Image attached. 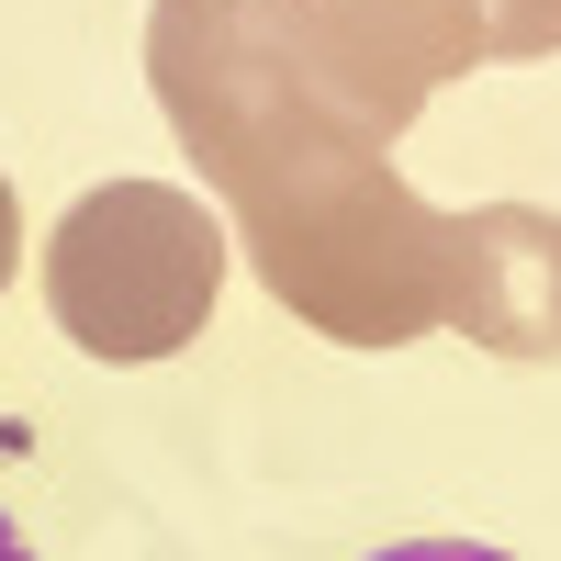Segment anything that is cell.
<instances>
[{
    "label": "cell",
    "instance_id": "cell-1",
    "mask_svg": "<svg viewBox=\"0 0 561 561\" xmlns=\"http://www.w3.org/2000/svg\"><path fill=\"white\" fill-rule=\"evenodd\" d=\"M147 79H158L180 158L214 180L225 214H270L337 169L393 158L314 102L304 45H293V0H158L147 12Z\"/></svg>",
    "mask_w": 561,
    "mask_h": 561
},
{
    "label": "cell",
    "instance_id": "cell-2",
    "mask_svg": "<svg viewBox=\"0 0 561 561\" xmlns=\"http://www.w3.org/2000/svg\"><path fill=\"white\" fill-rule=\"evenodd\" d=\"M237 237H248V270L270 280V304H293L337 348H404L449 325V214L404 192L393 158L337 169L270 214H237Z\"/></svg>",
    "mask_w": 561,
    "mask_h": 561
},
{
    "label": "cell",
    "instance_id": "cell-3",
    "mask_svg": "<svg viewBox=\"0 0 561 561\" xmlns=\"http://www.w3.org/2000/svg\"><path fill=\"white\" fill-rule=\"evenodd\" d=\"M225 293V214L180 180H102L57 214L45 237V314L68 325V348L90 359H169L214 325Z\"/></svg>",
    "mask_w": 561,
    "mask_h": 561
},
{
    "label": "cell",
    "instance_id": "cell-4",
    "mask_svg": "<svg viewBox=\"0 0 561 561\" xmlns=\"http://www.w3.org/2000/svg\"><path fill=\"white\" fill-rule=\"evenodd\" d=\"M293 45H304L314 102L348 135L393 147L449 79H472L483 12L472 0H293Z\"/></svg>",
    "mask_w": 561,
    "mask_h": 561
},
{
    "label": "cell",
    "instance_id": "cell-5",
    "mask_svg": "<svg viewBox=\"0 0 561 561\" xmlns=\"http://www.w3.org/2000/svg\"><path fill=\"white\" fill-rule=\"evenodd\" d=\"M449 325L494 359H561V214H449Z\"/></svg>",
    "mask_w": 561,
    "mask_h": 561
},
{
    "label": "cell",
    "instance_id": "cell-6",
    "mask_svg": "<svg viewBox=\"0 0 561 561\" xmlns=\"http://www.w3.org/2000/svg\"><path fill=\"white\" fill-rule=\"evenodd\" d=\"M483 57H561V0H472Z\"/></svg>",
    "mask_w": 561,
    "mask_h": 561
},
{
    "label": "cell",
    "instance_id": "cell-7",
    "mask_svg": "<svg viewBox=\"0 0 561 561\" xmlns=\"http://www.w3.org/2000/svg\"><path fill=\"white\" fill-rule=\"evenodd\" d=\"M370 561H517V550H483V539H393Z\"/></svg>",
    "mask_w": 561,
    "mask_h": 561
},
{
    "label": "cell",
    "instance_id": "cell-8",
    "mask_svg": "<svg viewBox=\"0 0 561 561\" xmlns=\"http://www.w3.org/2000/svg\"><path fill=\"white\" fill-rule=\"evenodd\" d=\"M12 259H23V214H12V180H0V293H12Z\"/></svg>",
    "mask_w": 561,
    "mask_h": 561
},
{
    "label": "cell",
    "instance_id": "cell-9",
    "mask_svg": "<svg viewBox=\"0 0 561 561\" xmlns=\"http://www.w3.org/2000/svg\"><path fill=\"white\" fill-rule=\"evenodd\" d=\"M0 561H34V550H23V528H12V517H0Z\"/></svg>",
    "mask_w": 561,
    "mask_h": 561
}]
</instances>
